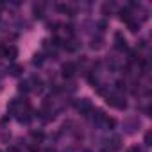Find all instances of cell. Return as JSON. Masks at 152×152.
<instances>
[{"label":"cell","instance_id":"1","mask_svg":"<svg viewBox=\"0 0 152 152\" xmlns=\"http://www.w3.org/2000/svg\"><path fill=\"white\" fill-rule=\"evenodd\" d=\"M74 65H65L63 66V74H65V77H72L74 75Z\"/></svg>","mask_w":152,"mask_h":152},{"label":"cell","instance_id":"2","mask_svg":"<svg viewBox=\"0 0 152 152\" xmlns=\"http://www.w3.org/2000/svg\"><path fill=\"white\" fill-rule=\"evenodd\" d=\"M116 41H118V43H116V47H118V48H122V47L125 48V39H122V36H120V34H116Z\"/></svg>","mask_w":152,"mask_h":152},{"label":"cell","instance_id":"3","mask_svg":"<svg viewBox=\"0 0 152 152\" xmlns=\"http://www.w3.org/2000/svg\"><path fill=\"white\" fill-rule=\"evenodd\" d=\"M129 152H140V150H138L136 147H133V149H129Z\"/></svg>","mask_w":152,"mask_h":152},{"label":"cell","instance_id":"4","mask_svg":"<svg viewBox=\"0 0 152 152\" xmlns=\"http://www.w3.org/2000/svg\"><path fill=\"white\" fill-rule=\"evenodd\" d=\"M9 152H18V150L16 149H9Z\"/></svg>","mask_w":152,"mask_h":152}]
</instances>
